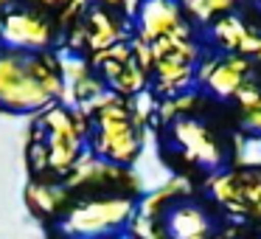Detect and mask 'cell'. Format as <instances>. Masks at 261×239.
Returning a JSON list of instances; mask_svg holds the SVG:
<instances>
[{
  "label": "cell",
  "instance_id": "obj_1",
  "mask_svg": "<svg viewBox=\"0 0 261 239\" xmlns=\"http://www.w3.org/2000/svg\"><path fill=\"white\" fill-rule=\"evenodd\" d=\"M65 96L62 59L51 51L0 48V110L14 115L42 113Z\"/></svg>",
  "mask_w": 261,
  "mask_h": 239
},
{
  "label": "cell",
  "instance_id": "obj_2",
  "mask_svg": "<svg viewBox=\"0 0 261 239\" xmlns=\"http://www.w3.org/2000/svg\"><path fill=\"white\" fill-rule=\"evenodd\" d=\"M90 113V127H87V141H90L93 155L110 160L118 166H129L141 155L143 147V127L135 121L132 107L118 96L115 90L98 93L87 107Z\"/></svg>",
  "mask_w": 261,
  "mask_h": 239
},
{
  "label": "cell",
  "instance_id": "obj_3",
  "mask_svg": "<svg viewBox=\"0 0 261 239\" xmlns=\"http://www.w3.org/2000/svg\"><path fill=\"white\" fill-rule=\"evenodd\" d=\"M87 127H90V121H87L85 110H68L57 102L42 110L40 118L42 135L37 138V144H42V149H45L48 172L68 175L73 169L76 160L85 152Z\"/></svg>",
  "mask_w": 261,
  "mask_h": 239
},
{
  "label": "cell",
  "instance_id": "obj_4",
  "mask_svg": "<svg viewBox=\"0 0 261 239\" xmlns=\"http://www.w3.org/2000/svg\"><path fill=\"white\" fill-rule=\"evenodd\" d=\"M132 214H135V203L129 197L87 200V203L70 208L62 217L59 228L68 239H104L129 225Z\"/></svg>",
  "mask_w": 261,
  "mask_h": 239
},
{
  "label": "cell",
  "instance_id": "obj_5",
  "mask_svg": "<svg viewBox=\"0 0 261 239\" xmlns=\"http://www.w3.org/2000/svg\"><path fill=\"white\" fill-rule=\"evenodd\" d=\"M57 40L54 14H45L34 6L14 0L0 12V48L14 51H51Z\"/></svg>",
  "mask_w": 261,
  "mask_h": 239
},
{
  "label": "cell",
  "instance_id": "obj_6",
  "mask_svg": "<svg viewBox=\"0 0 261 239\" xmlns=\"http://www.w3.org/2000/svg\"><path fill=\"white\" fill-rule=\"evenodd\" d=\"M118 0H90L82 14L76 17L73 29V48H87L90 54H98L115 42L126 40V23L118 12Z\"/></svg>",
  "mask_w": 261,
  "mask_h": 239
},
{
  "label": "cell",
  "instance_id": "obj_7",
  "mask_svg": "<svg viewBox=\"0 0 261 239\" xmlns=\"http://www.w3.org/2000/svg\"><path fill=\"white\" fill-rule=\"evenodd\" d=\"M188 23L180 0H138L135 6V40L154 42Z\"/></svg>",
  "mask_w": 261,
  "mask_h": 239
},
{
  "label": "cell",
  "instance_id": "obj_8",
  "mask_svg": "<svg viewBox=\"0 0 261 239\" xmlns=\"http://www.w3.org/2000/svg\"><path fill=\"white\" fill-rule=\"evenodd\" d=\"M250 70H253V65H250L247 57L230 54V57H222V59H205V62H199L197 79L202 82L214 96L233 99L239 87L250 79Z\"/></svg>",
  "mask_w": 261,
  "mask_h": 239
},
{
  "label": "cell",
  "instance_id": "obj_9",
  "mask_svg": "<svg viewBox=\"0 0 261 239\" xmlns=\"http://www.w3.org/2000/svg\"><path fill=\"white\" fill-rule=\"evenodd\" d=\"M171 135L180 144V149L186 152L188 160H197L205 169H219L222 166V149L219 144L211 138V132L205 130L199 121L194 118H174Z\"/></svg>",
  "mask_w": 261,
  "mask_h": 239
},
{
  "label": "cell",
  "instance_id": "obj_10",
  "mask_svg": "<svg viewBox=\"0 0 261 239\" xmlns=\"http://www.w3.org/2000/svg\"><path fill=\"white\" fill-rule=\"evenodd\" d=\"M211 222L197 205H177L169 214V233L174 239H208Z\"/></svg>",
  "mask_w": 261,
  "mask_h": 239
},
{
  "label": "cell",
  "instance_id": "obj_11",
  "mask_svg": "<svg viewBox=\"0 0 261 239\" xmlns=\"http://www.w3.org/2000/svg\"><path fill=\"white\" fill-rule=\"evenodd\" d=\"M25 200H29L31 211L40 217H54L65 208L68 203V186H54V183H31L25 188Z\"/></svg>",
  "mask_w": 261,
  "mask_h": 239
},
{
  "label": "cell",
  "instance_id": "obj_12",
  "mask_svg": "<svg viewBox=\"0 0 261 239\" xmlns=\"http://www.w3.org/2000/svg\"><path fill=\"white\" fill-rule=\"evenodd\" d=\"M208 188L225 208L233 211V214H247L250 211L247 200H244V192H242V180H239L236 175L219 172V175H214L208 180Z\"/></svg>",
  "mask_w": 261,
  "mask_h": 239
},
{
  "label": "cell",
  "instance_id": "obj_13",
  "mask_svg": "<svg viewBox=\"0 0 261 239\" xmlns=\"http://www.w3.org/2000/svg\"><path fill=\"white\" fill-rule=\"evenodd\" d=\"M191 192V183H188V177H169V180H163L154 192H149L146 197H143V203L138 205V211L146 217H158V211L163 208L169 200L180 197V194H188Z\"/></svg>",
  "mask_w": 261,
  "mask_h": 239
},
{
  "label": "cell",
  "instance_id": "obj_14",
  "mask_svg": "<svg viewBox=\"0 0 261 239\" xmlns=\"http://www.w3.org/2000/svg\"><path fill=\"white\" fill-rule=\"evenodd\" d=\"M239 0H180L186 17L197 20V23H214L222 14H230V9Z\"/></svg>",
  "mask_w": 261,
  "mask_h": 239
},
{
  "label": "cell",
  "instance_id": "obj_15",
  "mask_svg": "<svg viewBox=\"0 0 261 239\" xmlns=\"http://www.w3.org/2000/svg\"><path fill=\"white\" fill-rule=\"evenodd\" d=\"M247 31H250V26L244 23L242 17H236V14H222V17L214 23L216 40H219L227 51H236L239 42L244 40V34H247Z\"/></svg>",
  "mask_w": 261,
  "mask_h": 239
},
{
  "label": "cell",
  "instance_id": "obj_16",
  "mask_svg": "<svg viewBox=\"0 0 261 239\" xmlns=\"http://www.w3.org/2000/svg\"><path fill=\"white\" fill-rule=\"evenodd\" d=\"M236 163L244 169H258L261 166V132L236 138Z\"/></svg>",
  "mask_w": 261,
  "mask_h": 239
},
{
  "label": "cell",
  "instance_id": "obj_17",
  "mask_svg": "<svg viewBox=\"0 0 261 239\" xmlns=\"http://www.w3.org/2000/svg\"><path fill=\"white\" fill-rule=\"evenodd\" d=\"M236 99L242 104V110H261V87L253 79H247L242 87L236 90Z\"/></svg>",
  "mask_w": 261,
  "mask_h": 239
},
{
  "label": "cell",
  "instance_id": "obj_18",
  "mask_svg": "<svg viewBox=\"0 0 261 239\" xmlns=\"http://www.w3.org/2000/svg\"><path fill=\"white\" fill-rule=\"evenodd\" d=\"M129 225H132V233H135L138 239H160L158 225H154V217H146V214L138 211V214H132Z\"/></svg>",
  "mask_w": 261,
  "mask_h": 239
},
{
  "label": "cell",
  "instance_id": "obj_19",
  "mask_svg": "<svg viewBox=\"0 0 261 239\" xmlns=\"http://www.w3.org/2000/svg\"><path fill=\"white\" fill-rule=\"evenodd\" d=\"M236 54H242V57H253V59L261 62V31L250 29L247 34H244V40L239 42Z\"/></svg>",
  "mask_w": 261,
  "mask_h": 239
},
{
  "label": "cell",
  "instance_id": "obj_20",
  "mask_svg": "<svg viewBox=\"0 0 261 239\" xmlns=\"http://www.w3.org/2000/svg\"><path fill=\"white\" fill-rule=\"evenodd\" d=\"M20 3L34 6V9H40V12H45V14H59V12H65L73 0H20Z\"/></svg>",
  "mask_w": 261,
  "mask_h": 239
},
{
  "label": "cell",
  "instance_id": "obj_21",
  "mask_svg": "<svg viewBox=\"0 0 261 239\" xmlns=\"http://www.w3.org/2000/svg\"><path fill=\"white\" fill-rule=\"evenodd\" d=\"M244 127L250 132H261V110H244Z\"/></svg>",
  "mask_w": 261,
  "mask_h": 239
},
{
  "label": "cell",
  "instance_id": "obj_22",
  "mask_svg": "<svg viewBox=\"0 0 261 239\" xmlns=\"http://www.w3.org/2000/svg\"><path fill=\"white\" fill-rule=\"evenodd\" d=\"M258 3H261V0H258Z\"/></svg>",
  "mask_w": 261,
  "mask_h": 239
}]
</instances>
